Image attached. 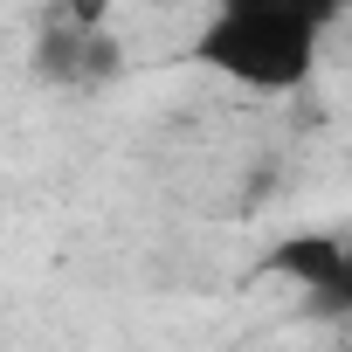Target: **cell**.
Instances as JSON below:
<instances>
[{
    "mask_svg": "<svg viewBox=\"0 0 352 352\" xmlns=\"http://www.w3.org/2000/svg\"><path fill=\"white\" fill-rule=\"evenodd\" d=\"M263 270H276V276L304 283V290L324 304L331 270H338V235H290V242H276V249H270V263H263Z\"/></svg>",
    "mask_w": 352,
    "mask_h": 352,
    "instance_id": "3",
    "label": "cell"
},
{
    "mask_svg": "<svg viewBox=\"0 0 352 352\" xmlns=\"http://www.w3.org/2000/svg\"><path fill=\"white\" fill-rule=\"evenodd\" d=\"M324 311L352 318V235H338V270H331V290H324Z\"/></svg>",
    "mask_w": 352,
    "mask_h": 352,
    "instance_id": "4",
    "label": "cell"
},
{
    "mask_svg": "<svg viewBox=\"0 0 352 352\" xmlns=\"http://www.w3.org/2000/svg\"><path fill=\"white\" fill-rule=\"evenodd\" d=\"M118 69H124V49L90 21V8H69L35 35V76L56 83V90H97Z\"/></svg>",
    "mask_w": 352,
    "mask_h": 352,
    "instance_id": "2",
    "label": "cell"
},
{
    "mask_svg": "<svg viewBox=\"0 0 352 352\" xmlns=\"http://www.w3.org/2000/svg\"><path fill=\"white\" fill-rule=\"evenodd\" d=\"M338 8L345 0H214V14L194 42V63L263 97L304 90Z\"/></svg>",
    "mask_w": 352,
    "mask_h": 352,
    "instance_id": "1",
    "label": "cell"
}]
</instances>
